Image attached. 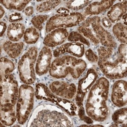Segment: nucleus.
Wrapping results in <instances>:
<instances>
[{
    "mask_svg": "<svg viewBox=\"0 0 127 127\" xmlns=\"http://www.w3.org/2000/svg\"><path fill=\"white\" fill-rule=\"evenodd\" d=\"M109 89L108 79L101 77L95 82L89 92L86 111L93 120L102 122L107 119L109 113L107 105Z\"/></svg>",
    "mask_w": 127,
    "mask_h": 127,
    "instance_id": "obj_1",
    "label": "nucleus"
},
{
    "mask_svg": "<svg viewBox=\"0 0 127 127\" xmlns=\"http://www.w3.org/2000/svg\"><path fill=\"white\" fill-rule=\"evenodd\" d=\"M115 49L101 46L98 48V65L108 79H119L126 77L127 57L122 55Z\"/></svg>",
    "mask_w": 127,
    "mask_h": 127,
    "instance_id": "obj_2",
    "label": "nucleus"
},
{
    "mask_svg": "<svg viewBox=\"0 0 127 127\" xmlns=\"http://www.w3.org/2000/svg\"><path fill=\"white\" fill-rule=\"evenodd\" d=\"M30 127H71L72 121L60 108L51 105L36 108L29 121Z\"/></svg>",
    "mask_w": 127,
    "mask_h": 127,
    "instance_id": "obj_3",
    "label": "nucleus"
},
{
    "mask_svg": "<svg viewBox=\"0 0 127 127\" xmlns=\"http://www.w3.org/2000/svg\"><path fill=\"white\" fill-rule=\"evenodd\" d=\"M78 32L92 43L115 49L117 46L114 37L101 25V18L97 16L84 20L78 28Z\"/></svg>",
    "mask_w": 127,
    "mask_h": 127,
    "instance_id": "obj_4",
    "label": "nucleus"
},
{
    "mask_svg": "<svg viewBox=\"0 0 127 127\" xmlns=\"http://www.w3.org/2000/svg\"><path fill=\"white\" fill-rule=\"evenodd\" d=\"M87 67L84 60L70 56L57 58L52 62L49 70L51 76L57 79L65 78L71 75L74 79L78 78Z\"/></svg>",
    "mask_w": 127,
    "mask_h": 127,
    "instance_id": "obj_5",
    "label": "nucleus"
},
{
    "mask_svg": "<svg viewBox=\"0 0 127 127\" xmlns=\"http://www.w3.org/2000/svg\"><path fill=\"white\" fill-rule=\"evenodd\" d=\"M34 97L32 87L26 84L20 87L16 107V118L19 124L24 125L28 120L33 109Z\"/></svg>",
    "mask_w": 127,
    "mask_h": 127,
    "instance_id": "obj_6",
    "label": "nucleus"
},
{
    "mask_svg": "<svg viewBox=\"0 0 127 127\" xmlns=\"http://www.w3.org/2000/svg\"><path fill=\"white\" fill-rule=\"evenodd\" d=\"M38 54L35 46L30 47L19 60L18 71L20 80L24 84H33L36 80L35 65Z\"/></svg>",
    "mask_w": 127,
    "mask_h": 127,
    "instance_id": "obj_7",
    "label": "nucleus"
},
{
    "mask_svg": "<svg viewBox=\"0 0 127 127\" xmlns=\"http://www.w3.org/2000/svg\"><path fill=\"white\" fill-rule=\"evenodd\" d=\"M85 16L79 12H72L66 14H56L51 16L47 22L46 32L49 33L56 29L71 28L83 22Z\"/></svg>",
    "mask_w": 127,
    "mask_h": 127,
    "instance_id": "obj_8",
    "label": "nucleus"
},
{
    "mask_svg": "<svg viewBox=\"0 0 127 127\" xmlns=\"http://www.w3.org/2000/svg\"><path fill=\"white\" fill-rule=\"evenodd\" d=\"M18 82L14 76L9 74L1 77V104L15 105L18 96Z\"/></svg>",
    "mask_w": 127,
    "mask_h": 127,
    "instance_id": "obj_9",
    "label": "nucleus"
},
{
    "mask_svg": "<svg viewBox=\"0 0 127 127\" xmlns=\"http://www.w3.org/2000/svg\"><path fill=\"white\" fill-rule=\"evenodd\" d=\"M98 77V74L96 70L91 68L87 71L86 75L79 81L75 95L76 103L79 107L83 106L84 97L97 81Z\"/></svg>",
    "mask_w": 127,
    "mask_h": 127,
    "instance_id": "obj_10",
    "label": "nucleus"
},
{
    "mask_svg": "<svg viewBox=\"0 0 127 127\" xmlns=\"http://www.w3.org/2000/svg\"><path fill=\"white\" fill-rule=\"evenodd\" d=\"M49 88L51 92L56 96L69 100H71L75 97L77 91L75 84L61 80L51 82Z\"/></svg>",
    "mask_w": 127,
    "mask_h": 127,
    "instance_id": "obj_11",
    "label": "nucleus"
},
{
    "mask_svg": "<svg viewBox=\"0 0 127 127\" xmlns=\"http://www.w3.org/2000/svg\"><path fill=\"white\" fill-rule=\"evenodd\" d=\"M127 82L124 80H118L113 84L111 99L113 104L121 108L127 105Z\"/></svg>",
    "mask_w": 127,
    "mask_h": 127,
    "instance_id": "obj_12",
    "label": "nucleus"
},
{
    "mask_svg": "<svg viewBox=\"0 0 127 127\" xmlns=\"http://www.w3.org/2000/svg\"><path fill=\"white\" fill-rule=\"evenodd\" d=\"M52 53L49 47L44 46L42 48L37 60L35 71L37 75L45 74L50 70Z\"/></svg>",
    "mask_w": 127,
    "mask_h": 127,
    "instance_id": "obj_13",
    "label": "nucleus"
},
{
    "mask_svg": "<svg viewBox=\"0 0 127 127\" xmlns=\"http://www.w3.org/2000/svg\"><path fill=\"white\" fill-rule=\"evenodd\" d=\"M67 53L77 58H81L85 53L84 45L79 42H69L62 44L57 47L54 51L53 55L56 58Z\"/></svg>",
    "mask_w": 127,
    "mask_h": 127,
    "instance_id": "obj_14",
    "label": "nucleus"
},
{
    "mask_svg": "<svg viewBox=\"0 0 127 127\" xmlns=\"http://www.w3.org/2000/svg\"><path fill=\"white\" fill-rule=\"evenodd\" d=\"M69 35L66 29L59 28L50 32L44 38L43 44L48 47H55L63 44Z\"/></svg>",
    "mask_w": 127,
    "mask_h": 127,
    "instance_id": "obj_15",
    "label": "nucleus"
},
{
    "mask_svg": "<svg viewBox=\"0 0 127 127\" xmlns=\"http://www.w3.org/2000/svg\"><path fill=\"white\" fill-rule=\"evenodd\" d=\"M114 1H101L92 2L84 11V16L97 15L105 12L114 4Z\"/></svg>",
    "mask_w": 127,
    "mask_h": 127,
    "instance_id": "obj_16",
    "label": "nucleus"
},
{
    "mask_svg": "<svg viewBox=\"0 0 127 127\" xmlns=\"http://www.w3.org/2000/svg\"><path fill=\"white\" fill-rule=\"evenodd\" d=\"M17 120L14 105L7 103L1 104V124L3 126H11Z\"/></svg>",
    "mask_w": 127,
    "mask_h": 127,
    "instance_id": "obj_17",
    "label": "nucleus"
},
{
    "mask_svg": "<svg viewBox=\"0 0 127 127\" xmlns=\"http://www.w3.org/2000/svg\"><path fill=\"white\" fill-rule=\"evenodd\" d=\"M127 1L113 4L107 12V18L112 23H116L127 13Z\"/></svg>",
    "mask_w": 127,
    "mask_h": 127,
    "instance_id": "obj_18",
    "label": "nucleus"
},
{
    "mask_svg": "<svg viewBox=\"0 0 127 127\" xmlns=\"http://www.w3.org/2000/svg\"><path fill=\"white\" fill-rule=\"evenodd\" d=\"M51 102L56 104L70 115H76L77 112L78 113L77 105L69 99L62 98L54 95Z\"/></svg>",
    "mask_w": 127,
    "mask_h": 127,
    "instance_id": "obj_19",
    "label": "nucleus"
},
{
    "mask_svg": "<svg viewBox=\"0 0 127 127\" xmlns=\"http://www.w3.org/2000/svg\"><path fill=\"white\" fill-rule=\"evenodd\" d=\"M25 31V27L23 24L11 23L7 28V35L10 41L17 42L24 37Z\"/></svg>",
    "mask_w": 127,
    "mask_h": 127,
    "instance_id": "obj_20",
    "label": "nucleus"
},
{
    "mask_svg": "<svg viewBox=\"0 0 127 127\" xmlns=\"http://www.w3.org/2000/svg\"><path fill=\"white\" fill-rule=\"evenodd\" d=\"M3 49L6 54L12 59L17 58L22 53L24 44L23 42H14L11 41H7L3 44Z\"/></svg>",
    "mask_w": 127,
    "mask_h": 127,
    "instance_id": "obj_21",
    "label": "nucleus"
},
{
    "mask_svg": "<svg viewBox=\"0 0 127 127\" xmlns=\"http://www.w3.org/2000/svg\"><path fill=\"white\" fill-rule=\"evenodd\" d=\"M53 94L50 90L45 84L39 83L36 84V90L35 92V96L37 99L44 100L52 102Z\"/></svg>",
    "mask_w": 127,
    "mask_h": 127,
    "instance_id": "obj_22",
    "label": "nucleus"
},
{
    "mask_svg": "<svg viewBox=\"0 0 127 127\" xmlns=\"http://www.w3.org/2000/svg\"><path fill=\"white\" fill-rule=\"evenodd\" d=\"M113 34L115 39L123 44H126L127 36V26L121 23H116L112 28Z\"/></svg>",
    "mask_w": 127,
    "mask_h": 127,
    "instance_id": "obj_23",
    "label": "nucleus"
},
{
    "mask_svg": "<svg viewBox=\"0 0 127 127\" xmlns=\"http://www.w3.org/2000/svg\"><path fill=\"white\" fill-rule=\"evenodd\" d=\"M30 2V1H1V5L8 10H15L20 11L24 10L27 5Z\"/></svg>",
    "mask_w": 127,
    "mask_h": 127,
    "instance_id": "obj_24",
    "label": "nucleus"
},
{
    "mask_svg": "<svg viewBox=\"0 0 127 127\" xmlns=\"http://www.w3.org/2000/svg\"><path fill=\"white\" fill-rule=\"evenodd\" d=\"M112 120L113 123L121 125V127H127V110L126 107H121L116 110L112 115Z\"/></svg>",
    "mask_w": 127,
    "mask_h": 127,
    "instance_id": "obj_25",
    "label": "nucleus"
},
{
    "mask_svg": "<svg viewBox=\"0 0 127 127\" xmlns=\"http://www.w3.org/2000/svg\"><path fill=\"white\" fill-rule=\"evenodd\" d=\"M39 36L37 30L34 27H30L26 30L23 37L27 44H34L38 41Z\"/></svg>",
    "mask_w": 127,
    "mask_h": 127,
    "instance_id": "obj_26",
    "label": "nucleus"
},
{
    "mask_svg": "<svg viewBox=\"0 0 127 127\" xmlns=\"http://www.w3.org/2000/svg\"><path fill=\"white\" fill-rule=\"evenodd\" d=\"M61 3L60 1H42L36 6V11L41 13H45L55 9Z\"/></svg>",
    "mask_w": 127,
    "mask_h": 127,
    "instance_id": "obj_27",
    "label": "nucleus"
},
{
    "mask_svg": "<svg viewBox=\"0 0 127 127\" xmlns=\"http://www.w3.org/2000/svg\"><path fill=\"white\" fill-rule=\"evenodd\" d=\"M14 68L15 65L12 61L5 57L1 58V64H0L1 77L12 73L14 70Z\"/></svg>",
    "mask_w": 127,
    "mask_h": 127,
    "instance_id": "obj_28",
    "label": "nucleus"
},
{
    "mask_svg": "<svg viewBox=\"0 0 127 127\" xmlns=\"http://www.w3.org/2000/svg\"><path fill=\"white\" fill-rule=\"evenodd\" d=\"M92 2L90 1H81V0H76V1H69L66 3V7L67 9L72 11H78L84 8L87 7Z\"/></svg>",
    "mask_w": 127,
    "mask_h": 127,
    "instance_id": "obj_29",
    "label": "nucleus"
},
{
    "mask_svg": "<svg viewBox=\"0 0 127 127\" xmlns=\"http://www.w3.org/2000/svg\"><path fill=\"white\" fill-rule=\"evenodd\" d=\"M67 39L71 42H79V43L86 45L88 46L90 45V41L81 34L77 32L73 31L69 34Z\"/></svg>",
    "mask_w": 127,
    "mask_h": 127,
    "instance_id": "obj_30",
    "label": "nucleus"
},
{
    "mask_svg": "<svg viewBox=\"0 0 127 127\" xmlns=\"http://www.w3.org/2000/svg\"><path fill=\"white\" fill-rule=\"evenodd\" d=\"M48 17L49 16L47 15L40 14L33 17L31 22L35 28L40 31L43 29L44 24L47 20Z\"/></svg>",
    "mask_w": 127,
    "mask_h": 127,
    "instance_id": "obj_31",
    "label": "nucleus"
},
{
    "mask_svg": "<svg viewBox=\"0 0 127 127\" xmlns=\"http://www.w3.org/2000/svg\"><path fill=\"white\" fill-rule=\"evenodd\" d=\"M78 114L80 119L84 121L86 123L88 124H91L93 123V120L88 115L87 116L85 114V110L82 106L79 107V108L78 110Z\"/></svg>",
    "mask_w": 127,
    "mask_h": 127,
    "instance_id": "obj_32",
    "label": "nucleus"
},
{
    "mask_svg": "<svg viewBox=\"0 0 127 127\" xmlns=\"http://www.w3.org/2000/svg\"><path fill=\"white\" fill-rule=\"evenodd\" d=\"M85 56L87 60L91 63H98L99 58L92 49H88L85 52Z\"/></svg>",
    "mask_w": 127,
    "mask_h": 127,
    "instance_id": "obj_33",
    "label": "nucleus"
},
{
    "mask_svg": "<svg viewBox=\"0 0 127 127\" xmlns=\"http://www.w3.org/2000/svg\"><path fill=\"white\" fill-rule=\"evenodd\" d=\"M23 16L19 13L14 12L10 14L9 16V22L14 23H18V22L23 20Z\"/></svg>",
    "mask_w": 127,
    "mask_h": 127,
    "instance_id": "obj_34",
    "label": "nucleus"
},
{
    "mask_svg": "<svg viewBox=\"0 0 127 127\" xmlns=\"http://www.w3.org/2000/svg\"><path fill=\"white\" fill-rule=\"evenodd\" d=\"M101 23L102 26L105 29H109L112 26V23L110 22V20L106 17H103L101 20Z\"/></svg>",
    "mask_w": 127,
    "mask_h": 127,
    "instance_id": "obj_35",
    "label": "nucleus"
},
{
    "mask_svg": "<svg viewBox=\"0 0 127 127\" xmlns=\"http://www.w3.org/2000/svg\"><path fill=\"white\" fill-rule=\"evenodd\" d=\"M34 13V8L32 6H28L25 9V14L27 16H31Z\"/></svg>",
    "mask_w": 127,
    "mask_h": 127,
    "instance_id": "obj_36",
    "label": "nucleus"
},
{
    "mask_svg": "<svg viewBox=\"0 0 127 127\" xmlns=\"http://www.w3.org/2000/svg\"><path fill=\"white\" fill-rule=\"evenodd\" d=\"M57 12L59 14H66L70 13V10L65 7H61L57 10Z\"/></svg>",
    "mask_w": 127,
    "mask_h": 127,
    "instance_id": "obj_37",
    "label": "nucleus"
},
{
    "mask_svg": "<svg viewBox=\"0 0 127 127\" xmlns=\"http://www.w3.org/2000/svg\"><path fill=\"white\" fill-rule=\"evenodd\" d=\"M0 25H1V37H2L6 31L7 25L5 22L1 21V23H0Z\"/></svg>",
    "mask_w": 127,
    "mask_h": 127,
    "instance_id": "obj_38",
    "label": "nucleus"
},
{
    "mask_svg": "<svg viewBox=\"0 0 127 127\" xmlns=\"http://www.w3.org/2000/svg\"><path fill=\"white\" fill-rule=\"evenodd\" d=\"M5 10L3 8L2 5H1V9H0V13H1V18H2L3 17V16H4V14H5Z\"/></svg>",
    "mask_w": 127,
    "mask_h": 127,
    "instance_id": "obj_39",
    "label": "nucleus"
},
{
    "mask_svg": "<svg viewBox=\"0 0 127 127\" xmlns=\"http://www.w3.org/2000/svg\"><path fill=\"white\" fill-rule=\"evenodd\" d=\"M122 19L123 22V24L127 26V13L124 14L122 17Z\"/></svg>",
    "mask_w": 127,
    "mask_h": 127,
    "instance_id": "obj_40",
    "label": "nucleus"
}]
</instances>
